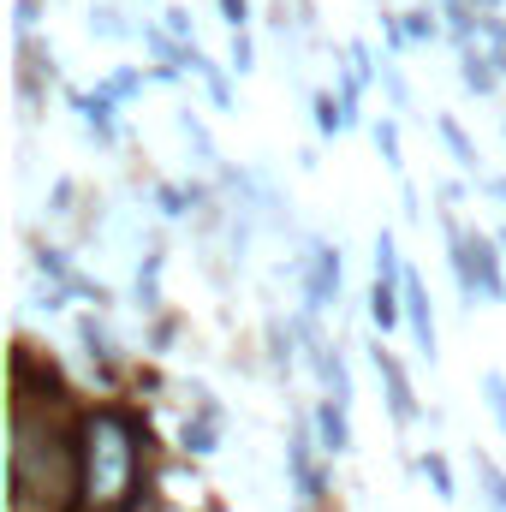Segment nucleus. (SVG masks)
<instances>
[{
    "label": "nucleus",
    "instance_id": "obj_41",
    "mask_svg": "<svg viewBox=\"0 0 506 512\" xmlns=\"http://www.w3.org/2000/svg\"><path fill=\"white\" fill-rule=\"evenodd\" d=\"M483 197H495V203L506 209V179H483Z\"/></svg>",
    "mask_w": 506,
    "mask_h": 512
},
{
    "label": "nucleus",
    "instance_id": "obj_7",
    "mask_svg": "<svg viewBox=\"0 0 506 512\" xmlns=\"http://www.w3.org/2000/svg\"><path fill=\"white\" fill-rule=\"evenodd\" d=\"M60 96H66V108L78 114V126H84V137H90L96 149H120V108H114L108 96L78 90V84H66Z\"/></svg>",
    "mask_w": 506,
    "mask_h": 512
},
{
    "label": "nucleus",
    "instance_id": "obj_29",
    "mask_svg": "<svg viewBox=\"0 0 506 512\" xmlns=\"http://www.w3.org/2000/svg\"><path fill=\"white\" fill-rule=\"evenodd\" d=\"M346 60L358 66V78H364V84H381V72H387V60H381L364 36H352V42H346Z\"/></svg>",
    "mask_w": 506,
    "mask_h": 512
},
{
    "label": "nucleus",
    "instance_id": "obj_22",
    "mask_svg": "<svg viewBox=\"0 0 506 512\" xmlns=\"http://www.w3.org/2000/svg\"><path fill=\"white\" fill-rule=\"evenodd\" d=\"M370 268H376V280L387 286H405V256H399V239H393V227H376V239H370Z\"/></svg>",
    "mask_w": 506,
    "mask_h": 512
},
{
    "label": "nucleus",
    "instance_id": "obj_23",
    "mask_svg": "<svg viewBox=\"0 0 506 512\" xmlns=\"http://www.w3.org/2000/svg\"><path fill=\"white\" fill-rule=\"evenodd\" d=\"M364 131H370V143H376L381 167L405 173V137H399V114H376V120H370Z\"/></svg>",
    "mask_w": 506,
    "mask_h": 512
},
{
    "label": "nucleus",
    "instance_id": "obj_47",
    "mask_svg": "<svg viewBox=\"0 0 506 512\" xmlns=\"http://www.w3.org/2000/svg\"><path fill=\"white\" fill-rule=\"evenodd\" d=\"M298 6H310V0H298Z\"/></svg>",
    "mask_w": 506,
    "mask_h": 512
},
{
    "label": "nucleus",
    "instance_id": "obj_42",
    "mask_svg": "<svg viewBox=\"0 0 506 512\" xmlns=\"http://www.w3.org/2000/svg\"><path fill=\"white\" fill-rule=\"evenodd\" d=\"M465 6H477V12H506V0H465Z\"/></svg>",
    "mask_w": 506,
    "mask_h": 512
},
{
    "label": "nucleus",
    "instance_id": "obj_24",
    "mask_svg": "<svg viewBox=\"0 0 506 512\" xmlns=\"http://www.w3.org/2000/svg\"><path fill=\"white\" fill-rule=\"evenodd\" d=\"M143 90H149V72H143V66H114V72H108V78L96 84V96H108L114 108H126V102H137Z\"/></svg>",
    "mask_w": 506,
    "mask_h": 512
},
{
    "label": "nucleus",
    "instance_id": "obj_8",
    "mask_svg": "<svg viewBox=\"0 0 506 512\" xmlns=\"http://www.w3.org/2000/svg\"><path fill=\"white\" fill-rule=\"evenodd\" d=\"M310 435H316V453H322V459H346V453L358 447V435H352V411L334 405V399H316V411H310Z\"/></svg>",
    "mask_w": 506,
    "mask_h": 512
},
{
    "label": "nucleus",
    "instance_id": "obj_35",
    "mask_svg": "<svg viewBox=\"0 0 506 512\" xmlns=\"http://www.w3.org/2000/svg\"><path fill=\"white\" fill-rule=\"evenodd\" d=\"M72 203H78V179H54V191H48V215H54V221H66V215H72Z\"/></svg>",
    "mask_w": 506,
    "mask_h": 512
},
{
    "label": "nucleus",
    "instance_id": "obj_26",
    "mask_svg": "<svg viewBox=\"0 0 506 512\" xmlns=\"http://www.w3.org/2000/svg\"><path fill=\"white\" fill-rule=\"evenodd\" d=\"M417 471L429 477L435 501H459V477H453V465H447V453H441V447H429V453L417 459Z\"/></svg>",
    "mask_w": 506,
    "mask_h": 512
},
{
    "label": "nucleus",
    "instance_id": "obj_2",
    "mask_svg": "<svg viewBox=\"0 0 506 512\" xmlns=\"http://www.w3.org/2000/svg\"><path fill=\"white\" fill-rule=\"evenodd\" d=\"M78 459H84V512H137L143 429L126 405L78 411Z\"/></svg>",
    "mask_w": 506,
    "mask_h": 512
},
{
    "label": "nucleus",
    "instance_id": "obj_15",
    "mask_svg": "<svg viewBox=\"0 0 506 512\" xmlns=\"http://www.w3.org/2000/svg\"><path fill=\"white\" fill-rule=\"evenodd\" d=\"M30 274H42L48 286H66V292H72V286L84 280V274H78V262H72V251H66V245H42V239L30 245Z\"/></svg>",
    "mask_w": 506,
    "mask_h": 512
},
{
    "label": "nucleus",
    "instance_id": "obj_27",
    "mask_svg": "<svg viewBox=\"0 0 506 512\" xmlns=\"http://www.w3.org/2000/svg\"><path fill=\"white\" fill-rule=\"evenodd\" d=\"M405 36H411V48H417V42H441L447 24H441V12H429V6H411V12H405Z\"/></svg>",
    "mask_w": 506,
    "mask_h": 512
},
{
    "label": "nucleus",
    "instance_id": "obj_33",
    "mask_svg": "<svg viewBox=\"0 0 506 512\" xmlns=\"http://www.w3.org/2000/svg\"><path fill=\"white\" fill-rule=\"evenodd\" d=\"M161 30H167L173 42L197 48V24H191V12H185V6H161Z\"/></svg>",
    "mask_w": 506,
    "mask_h": 512
},
{
    "label": "nucleus",
    "instance_id": "obj_17",
    "mask_svg": "<svg viewBox=\"0 0 506 512\" xmlns=\"http://www.w3.org/2000/svg\"><path fill=\"white\" fill-rule=\"evenodd\" d=\"M78 346H84V358H90V364H102V370H114V358H120V346H114V334H108L102 310H84V316H78Z\"/></svg>",
    "mask_w": 506,
    "mask_h": 512
},
{
    "label": "nucleus",
    "instance_id": "obj_34",
    "mask_svg": "<svg viewBox=\"0 0 506 512\" xmlns=\"http://www.w3.org/2000/svg\"><path fill=\"white\" fill-rule=\"evenodd\" d=\"M381 42H387V60L411 48V36H405V12H381Z\"/></svg>",
    "mask_w": 506,
    "mask_h": 512
},
{
    "label": "nucleus",
    "instance_id": "obj_45",
    "mask_svg": "<svg viewBox=\"0 0 506 512\" xmlns=\"http://www.w3.org/2000/svg\"><path fill=\"white\" fill-rule=\"evenodd\" d=\"M292 512H310V507H292Z\"/></svg>",
    "mask_w": 506,
    "mask_h": 512
},
{
    "label": "nucleus",
    "instance_id": "obj_5",
    "mask_svg": "<svg viewBox=\"0 0 506 512\" xmlns=\"http://www.w3.org/2000/svg\"><path fill=\"white\" fill-rule=\"evenodd\" d=\"M370 370H376V382H381V405H387L393 429H411V423L423 417V405H417V393H411V376H405L399 352H393L381 334L370 340Z\"/></svg>",
    "mask_w": 506,
    "mask_h": 512
},
{
    "label": "nucleus",
    "instance_id": "obj_12",
    "mask_svg": "<svg viewBox=\"0 0 506 512\" xmlns=\"http://www.w3.org/2000/svg\"><path fill=\"white\" fill-rule=\"evenodd\" d=\"M429 126H435V137L447 143V155H453V167H459V173H471V179L483 185V149L471 143V131L459 126V114H435Z\"/></svg>",
    "mask_w": 506,
    "mask_h": 512
},
{
    "label": "nucleus",
    "instance_id": "obj_40",
    "mask_svg": "<svg viewBox=\"0 0 506 512\" xmlns=\"http://www.w3.org/2000/svg\"><path fill=\"white\" fill-rule=\"evenodd\" d=\"M399 203H405V221H423V197H417V185H411V179L399 185Z\"/></svg>",
    "mask_w": 506,
    "mask_h": 512
},
{
    "label": "nucleus",
    "instance_id": "obj_32",
    "mask_svg": "<svg viewBox=\"0 0 506 512\" xmlns=\"http://www.w3.org/2000/svg\"><path fill=\"white\" fill-rule=\"evenodd\" d=\"M227 72H233V78H251V72H256V36H251V30L227 42Z\"/></svg>",
    "mask_w": 506,
    "mask_h": 512
},
{
    "label": "nucleus",
    "instance_id": "obj_43",
    "mask_svg": "<svg viewBox=\"0 0 506 512\" xmlns=\"http://www.w3.org/2000/svg\"><path fill=\"white\" fill-rule=\"evenodd\" d=\"M495 54V72H501V84H506V48H489Z\"/></svg>",
    "mask_w": 506,
    "mask_h": 512
},
{
    "label": "nucleus",
    "instance_id": "obj_10",
    "mask_svg": "<svg viewBox=\"0 0 506 512\" xmlns=\"http://www.w3.org/2000/svg\"><path fill=\"white\" fill-rule=\"evenodd\" d=\"M191 78L203 84V96H209L215 114H239V90H233V72L221 60H209L203 48H191Z\"/></svg>",
    "mask_w": 506,
    "mask_h": 512
},
{
    "label": "nucleus",
    "instance_id": "obj_28",
    "mask_svg": "<svg viewBox=\"0 0 506 512\" xmlns=\"http://www.w3.org/2000/svg\"><path fill=\"white\" fill-rule=\"evenodd\" d=\"M381 90H387V108L399 114V120H411L417 114V102H411V84H405V72L387 60V72H381Z\"/></svg>",
    "mask_w": 506,
    "mask_h": 512
},
{
    "label": "nucleus",
    "instance_id": "obj_39",
    "mask_svg": "<svg viewBox=\"0 0 506 512\" xmlns=\"http://www.w3.org/2000/svg\"><path fill=\"white\" fill-rule=\"evenodd\" d=\"M435 197H441V209H459V203H465V185H459V179H441Z\"/></svg>",
    "mask_w": 506,
    "mask_h": 512
},
{
    "label": "nucleus",
    "instance_id": "obj_4",
    "mask_svg": "<svg viewBox=\"0 0 506 512\" xmlns=\"http://www.w3.org/2000/svg\"><path fill=\"white\" fill-rule=\"evenodd\" d=\"M286 477H292V495H298V507H328V471L316 465V435H310V417L286 435Z\"/></svg>",
    "mask_w": 506,
    "mask_h": 512
},
{
    "label": "nucleus",
    "instance_id": "obj_21",
    "mask_svg": "<svg viewBox=\"0 0 506 512\" xmlns=\"http://www.w3.org/2000/svg\"><path fill=\"white\" fill-rule=\"evenodd\" d=\"M179 453H185V459H209V453H221V423L191 411V417L179 423Z\"/></svg>",
    "mask_w": 506,
    "mask_h": 512
},
{
    "label": "nucleus",
    "instance_id": "obj_37",
    "mask_svg": "<svg viewBox=\"0 0 506 512\" xmlns=\"http://www.w3.org/2000/svg\"><path fill=\"white\" fill-rule=\"evenodd\" d=\"M173 340H179V316H161V322L149 328V346H155V352H167Z\"/></svg>",
    "mask_w": 506,
    "mask_h": 512
},
{
    "label": "nucleus",
    "instance_id": "obj_31",
    "mask_svg": "<svg viewBox=\"0 0 506 512\" xmlns=\"http://www.w3.org/2000/svg\"><path fill=\"white\" fill-rule=\"evenodd\" d=\"M483 405H489V417H495V429L506 441V376L501 370H483Z\"/></svg>",
    "mask_w": 506,
    "mask_h": 512
},
{
    "label": "nucleus",
    "instance_id": "obj_19",
    "mask_svg": "<svg viewBox=\"0 0 506 512\" xmlns=\"http://www.w3.org/2000/svg\"><path fill=\"white\" fill-rule=\"evenodd\" d=\"M370 322H376V334H393V328H405V286H387V280H370Z\"/></svg>",
    "mask_w": 506,
    "mask_h": 512
},
{
    "label": "nucleus",
    "instance_id": "obj_9",
    "mask_svg": "<svg viewBox=\"0 0 506 512\" xmlns=\"http://www.w3.org/2000/svg\"><path fill=\"white\" fill-rule=\"evenodd\" d=\"M471 274L483 286V304H506V251L495 245V233L471 227Z\"/></svg>",
    "mask_w": 506,
    "mask_h": 512
},
{
    "label": "nucleus",
    "instance_id": "obj_25",
    "mask_svg": "<svg viewBox=\"0 0 506 512\" xmlns=\"http://www.w3.org/2000/svg\"><path fill=\"white\" fill-rule=\"evenodd\" d=\"M471 471H477V483H483V501L489 512H506V471L483 453V447H471Z\"/></svg>",
    "mask_w": 506,
    "mask_h": 512
},
{
    "label": "nucleus",
    "instance_id": "obj_44",
    "mask_svg": "<svg viewBox=\"0 0 506 512\" xmlns=\"http://www.w3.org/2000/svg\"><path fill=\"white\" fill-rule=\"evenodd\" d=\"M495 245H501V251H506V227H501V233H495Z\"/></svg>",
    "mask_w": 506,
    "mask_h": 512
},
{
    "label": "nucleus",
    "instance_id": "obj_16",
    "mask_svg": "<svg viewBox=\"0 0 506 512\" xmlns=\"http://www.w3.org/2000/svg\"><path fill=\"white\" fill-rule=\"evenodd\" d=\"M459 90L465 96H495L501 90V72H495V54L489 48H465L459 54Z\"/></svg>",
    "mask_w": 506,
    "mask_h": 512
},
{
    "label": "nucleus",
    "instance_id": "obj_11",
    "mask_svg": "<svg viewBox=\"0 0 506 512\" xmlns=\"http://www.w3.org/2000/svg\"><path fill=\"white\" fill-rule=\"evenodd\" d=\"M161 274H167V251L149 245V251L137 256V274H131V310L137 316H155L161 310Z\"/></svg>",
    "mask_w": 506,
    "mask_h": 512
},
{
    "label": "nucleus",
    "instance_id": "obj_3",
    "mask_svg": "<svg viewBox=\"0 0 506 512\" xmlns=\"http://www.w3.org/2000/svg\"><path fill=\"white\" fill-rule=\"evenodd\" d=\"M292 280H298V304L304 316H328L340 310V292H346V256L328 239H304V256L292 262Z\"/></svg>",
    "mask_w": 506,
    "mask_h": 512
},
{
    "label": "nucleus",
    "instance_id": "obj_1",
    "mask_svg": "<svg viewBox=\"0 0 506 512\" xmlns=\"http://www.w3.org/2000/svg\"><path fill=\"white\" fill-rule=\"evenodd\" d=\"M6 512H84L78 423L12 417V447H6Z\"/></svg>",
    "mask_w": 506,
    "mask_h": 512
},
{
    "label": "nucleus",
    "instance_id": "obj_13",
    "mask_svg": "<svg viewBox=\"0 0 506 512\" xmlns=\"http://www.w3.org/2000/svg\"><path fill=\"white\" fill-rule=\"evenodd\" d=\"M84 30H90L96 42H131V36H143V24H131L120 0H90V12H84Z\"/></svg>",
    "mask_w": 506,
    "mask_h": 512
},
{
    "label": "nucleus",
    "instance_id": "obj_46",
    "mask_svg": "<svg viewBox=\"0 0 506 512\" xmlns=\"http://www.w3.org/2000/svg\"><path fill=\"white\" fill-rule=\"evenodd\" d=\"M501 137H506V120H501Z\"/></svg>",
    "mask_w": 506,
    "mask_h": 512
},
{
    "label": "nucleus",
    "instance_id": "obj_20",
    "mask_svg": "<svg viewBox=\"0 0 506 512\" xmlns=\"http://www.w3.org/2000/svg\"><path fill=\"white\" fill-rule=\"evenodd\" d=\"M149 203H155L161 221H191V215H197V185H191V179H185V185H179V179H161V185L149 191Z\"/></svg>",
    "mask_w": 506,
    "mask_h": 512
},
{
    "label": "nucleus",
    "instance_id": "obj_36",
    "mask_svg": "<svg viewBox=\"0 0 506 512\" xmlns=\"http://www.w3.org/2000/svg\"><path fill=\"white\" fill-rule=\"evenodd\" d=\"M215 6H221V18H227V30H233V36H245V30H251V0H215Z\"/></svg>",
    "mask_w": 506,
    "mask_h": 512
},
{
    "label": "nucleus",
    "instance_id": "obj_18",
    "mask_svg": "<svg viewBox=\"0 0 506 512\" xmlns=\"http://www.w3.org/2000/svg\"><path fill=\"white\" fill-rule=\"evenodd\" d=\"M173 131L191 143V155H197L203 167H215V173L227 167V161H221V143L209 137V126H203V114H197V108H179V114H173Z\"/></svg>",
    "mask_w": 506,
    "mask_h": 512
},
{
    "label": "nucleus",
    "instance_id": "obj_6",
    "mask_svg": "<svg viewBox=\"0 0 506 512\" xmlns=\"http://www.w3.org/2000/svg\"><path fill=\"white\" fill-rule=\"evenodd\" d=\"M405 334H411V352L435 370L441 364V328H435V298L417 274H405Z\"/></svg>",
    "mask_w": 506,
    "mask_h": 512
},
{
    "label": "nucleus",
    "instance_id": "obj_14",
    "mask_svg": "<svg viewBox=\"0 0 506 512\" xmlns=\"http://www.w3.org/2000/svg\"><path fill=\"white\" fill-rule=\"evenodd\" d=\"M310 120H316V137H346V131L364 126V120H358L334 90H310Z\"/></svg>",
    "mask_w": 506,
    "mask_h": 512
},
{
    "label": "nucleus",
    "instance_id": "obj_30",
    "mask_svg": "<svg viewBox=\"0 0 506 512\" xmlns=\"http://www.w3.org/2000/svg\"><path fill=\"white\" fill-rule=\"evenodd\" d=\"M42 12H48V0H12V30H18V42L42 36Z\"/></svg>",
    "mask_w": 506,
    "mask_h": 512
},
{
    "label": "nucleus",
    "instance_id": "obj_38",
    "mask_svg": "<svg viewBox=\"0 0 506 512\" xmlns=\"http://www.w3.org/2000/svg\"><path fill=\"white\" fill-rule=\"evenodd\" d=\"M483 48H506V12H483Z\"/></svg>",
    "mask_w": 506,
    "mask_h": 512
}]
</instances>
